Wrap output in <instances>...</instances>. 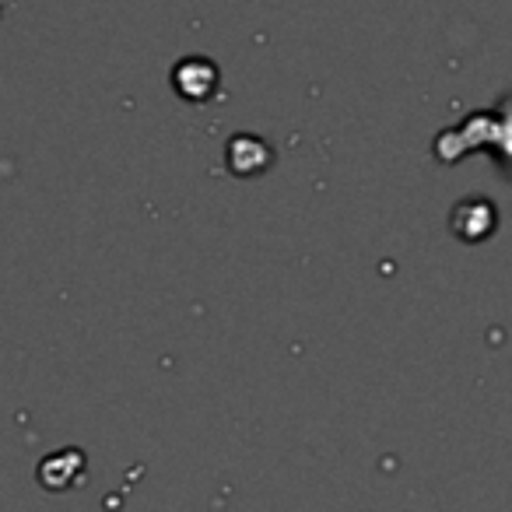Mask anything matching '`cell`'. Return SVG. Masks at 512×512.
Here are the masks:
<instances>
[{"label": "cell", "mask_w": 512, "mask_h": 512, "mask_svg": "<svg viewBox=\"0 0 512 512\" xmlns=\"http://www.w3.org/2000/svg\"><path fill=\"white\" fill-rule=\"evenodd\" d=\"M453 228L456 235H463L470 242L491 235L495 232V207H491V200H463L453 214Z\"/></svg>", "instance_id": "6da1fadb"}]
</instances>
